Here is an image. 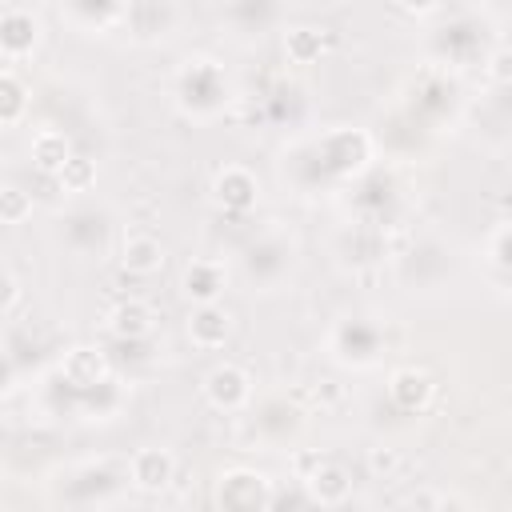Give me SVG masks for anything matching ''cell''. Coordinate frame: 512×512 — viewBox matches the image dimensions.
I'll use <instances>...</instances> for the list:
<instances>
[{"label":"cell","mask_w":512,"mask_h":512,"mask_svg":"<svg viewBox=\"0 0 512 512\" xmlns=\"http://www.w3.org/2000/svg\"><path fill=\"white\" fill-rule=\"evenodd\" d=\"M232 96V80L216 56H184L172 72V100L188 120H216Z\"/></svg>","instance_id":"3957f363"},{"label":"cell","mask_w":512,"mask_h":512,"mask_svg":"<svg viewBox=\"0 0 512 512\" xmlns=\"http://www.w3.org/2000/svg\"><path fill=\"white\" fill-rule=\"evenodd\" d=\"M180 8L176 4H156V0H140V4H124V20L120 28L132 32V40H164L176 24H180Z\"/></svg>","instance_id":"4fadbf2b"},{"label":"cell","mask_w":512,"mask_h":512,"mask_svg":"<svg viewBox=\"0 0 512 512\" xmlns=\"http://www.w3.org/2000/svg\"><path fill=\"white\" fill-rule=\"evenodd\" d=\"M368 468H372V472H384V476H392V472L400 468V452H396V448H388V444H384V448H372V456H368Z\"/></svg>","instance_id":"f546056e"},{"label":"cell","mask_w":512,"mask_h":512,"mask_svg":"<svg viewBox=\"0 0 512 512\" xmlns=\"http://www.w3.org/2000/svg\"><path fill=\"white\" fill-rule=\"evenodd\" d=\"M180 288L192 304H216L220 292L228 288V264L220 256H196V260L184 264Z\"/></svg>","instance_id":"5bb4252c"},{"label":"cell","mask_w":512,"mask_h":512,"mask_svg":"<svg viewBox=\"0 0 512 512\" xmlns=\"http://www.w3.org/2000/svg\"><path fill=\"white\" fill-rule=\"evenodd\" d=\"M28 212H32V196L16 184H4L0 188V224H20V220H28Z\"/></svg>","instance_id":"83f0119b"},{"label":"cell","mask_w":512,"mask_h":512,"mask_svg":"<svg viewBox=\"0 0 512 512\" xmlns=\"http://www.w3.org/2000/svg\"><path fill=\"white\" fill-rule=\"evenodd\" d=\"M268 504H272L268 476H260L252 468H228L216 484L220 512H268Z\"/></svg>","instance_id":"ba28073f"},{"label":"cell","mask_w":512,"mask_h":512,"mask_svg":"<svg viewBox=\"0 0 512 512\" xmlns=\"http://www.w3.org/2000/svg\"><path fill=\"white\" fill-rule=\"evenodd\" d=\"M412 512H428V504H424V508H412Z\"/></svg>","instance_id":"836d02e7"},{"label":"cell","mask_w":512,"mask_h":512,"mask_svg":"<svg viewBox=\"0 0 512 512\" xmlns=\"http://www.w3.org/2000/svg\"><path fill=\"white\" fill-rule=\"evenodd\" d=\"M452 272V248L444 244V240H436V236H424V240H416L404 256H396V276H400V284H408L412 292L420 288H436L444 276Z\"/></svg>","instance_id":"8992f818"},{"label":"cell","mask_w":512,"mask_h":512,"mask_svg":"<svg viewBox=\"0 0 512 512\" xmlns=\"http://www.w3.org/2000/svg\"><path fill=\"white\" fill-rule=\"evenodd\" d=\"M428 512H472V508H468V500L456 496V492H436V496L428 500Z\"/></svg>","instance_id":"4dcf8cb0"},{"label":"cell","mask_w":512,"mask_h":512,"mask_svg":"<svg viewBox=\"0 0 512 512\" xmlns=\"http://www.w3.org/2000/svg\"><path fill=\"white\" fill-rule=\"evenodd\" d=\"M120 264H124V272H132V276H152V272H160V264H164V244H160L156 236H148V232H132V236L120 244Z\"/></svg>","instance_id":"cb8c5ba5"},{"label":"cell","mask_w":512,"mask_h":512,"mask_svg":"<svg viewBox=\"0 0 512 512\" xmlns=\"http://www.w3.org/2000/svg\"><path fill=\"white\" fill-rule=\"evenodd\" d=\"M108 232H112V220H108V212H100V208H76V212H68V216L60 220L64 244H68L72 252H84V256L104 252V248H108Z\"/></svg>","instance_id":"7c38bea8"},{"label":"cell","mask_w":512,"mask_h":512,"mask_svg":"<svg viewBox=\"0 0 512 512\" xmlns=\"http://www.w3.org/2000/svg\"><path fill=\"white\" fill-rule=\"evenodd\" d=\"M104 324H108V332H112L116 340H148L152 328H156V312H152L148 300L128 296V300H120V304L108 308Z\"/></svg>","instance_id":"d6986e66"},{"label":"cell","mask_w":512,"mask_h":512,"mask_svg":"<svg viewBox=\"0 0 512 512\" xmlns=\"http://www.w3.org/2000/svg\"><path fill=\"white\" fill-rule=\"evenodd\" d=\"M176 480V456L168 448H140L128 460V484L140 492H164Z\"/></svg>","instance_id":"e0dca14e"},{"label":"cell","mask_w":512,"mask_h":512,"mask_svg":"<svg viewBox=\"0 0 512 512\" xmlns=\"http://www.w3.org/2000/svg\"><path fill=\"white\" fill-rule=\"evenodd\" d=\"M40 32H44V24L32 8H24V4H4L0 8V56L4 60L32 56L36 44H40Z\"/></svg>","instance_id":"9c48e42d"},{"label":"cell","mask_w":512,"mask_h":512,"mask_svg":"<svg viewBox=\"0 0 512 512\" xmlns=\"http://www.w3.org/2000/svg\"><path fill=\"white\" fill-rule=\"evenodd\" d=\"M508 220H496L492 224V232L480 240V268H484V276H488V284L500 292V296H508V268H512V256H508Z\"/></svg>","instance_id":"ffe728a7"},{"label":"cell","mask_w":512,"mask_h":512,"mask_svg":"<svg viewBox=\"0 0 512 512\" xmlns=\"http://www.w3.org/2000/svg\"><path fill=\"white\" fill-rule=\"evenodd\" d=\"M204 396L220 412H244L252 404V376L240 364L224 360L204 376Z\"/></svg>","instance_id":"8fae6325"},{"label":"cell","mask_w":512,"mask_h":512,"mask_svg":"<svg viewBox=\"0 0 512 512\" xmlns=\"http://www.w3.org/2000/svg\"><path fill=\"white\" fill-rule=\"evenodd\" d=\"M372 168V136L364 128H328L320 136H304L280 156L284 180L304 196L352 184Z\"/></svg>","instance_id":"6da1fadb"},{"label":"cell","mask_w":512,"mask_h":512,"mask_svg":"<svg viewBox=\"0 0 512 512\" xmlns=\"http://www.w3.org/2000/svg\"><path fill=\"white\" fill-rule=\"evenodd\" d=\"M28 112V88L16 72H0V124H16Z\"/></svg>","instance_id":"4316f807"},{"label":"cell","mask_w":512,"mask_h":512,"mask_svg":"<svg viewBox=\"0 0 512 512\" xmlns=\"http://www.w3.org/2000/svg\"><path fill=\"white\" fill-rule=\"evenodd\" d=\"M56 376L72 388V400H76L80 392H88V388H96V384L112 380V360H108L100 348H92V344H76V348H68V352H64V360H60Z\"/></svg>","instance_id":"30bf717a"},{"label":"cell","mask_w":512,"mask_h":512,"mask_svg":"<svg viewBox=\"0 0 512 512\" xmlns=\"http://www.w3.org/2000/svg\"><path fill=\"white\" fill-rule=\"evenodd\" d=\"M252 424H256V432H260L264 440L280 444V440H288V432L300 424V412H296L284 396H268V400H260V404L252 408Z\"/></svg>","instance_id":"603a6c76"},{"label":"cell","mask_w":512,"mask_h":512,"mask_svg":"<svg viewBox=\"0 0 512 512\" xmlns=\"http://www.w3.org/2000/svg\"><path fill=\"white\" fill-rule=\"evenodd\" d=\"M324 32L328 28H316V24H292V28H284V52H288V60L292 64L320 60L324 48H328V36Z\"/></svg>","instance_id":"d4e9b609"},{"label":"cell","mask_w":512,"mask_h":512,"mask_svg":"<svg viewBox=\"0 0 512 512\" xmlns=\"http://www.w3.org/2000/svg\"><path fill=\"white\" fill-rule=\"evenodd\" d=\"M228 332H232L228 308H220V304H196L192 308V316H188V340L196 348L212 352V348H220L228 340Z\"/></svg>","instance_id":"44dd1931"},{"label":"cell","mask_w":512,"mask_h":512,"mask_svg":"<svg viewBox=\"0 0 512 512\" xmlns=\"http://www.w3.org/2000/svg\"><path fill=\"white\" fill-rule=\"evenodd\" d=\"M292 268H296V240L284 232H260L240 256L244 280L260 292H276L292 276Z\"/></svg>","instance_id":"5b68a950"},{"label":"cell","mask_w":512,"mask_h":512,"mask_svg":"<svg viewBox=\"0 0 512 512\" xmlns=\"http://www.w3.org/2000/svg\"><path fill=\"white\" fill-rule=\"evenodd\" d=\"M384 348H388V336L376 316L356 312V316H340L328 328V352L344 368H376L384 360Z\"/></svg>","instance_id":"277c9868"},{"label":"cell","mask_w":512,"mask_h":512,"mask_svg":"<svg viewBox=\"0 0 512 512\" xmlns=\"http://www.w3.org/2000/svg\"><path fill=\"white\" fill-rule=\"evenodd\" d=\"M20 300V284H16V276L12 272H4L0 268V316L4 312H12V304Z\"/></svg>","instance_id":"1f68e13d"},{"label":"cell","mask_w":512,"mask_h":512,"mask_svg":"<svg viewBox=\"0 0 512 512\" xmlns=\"http://www.w3.org/2000/svg\"><path fill=\"white\" fill-rule=\"evenodd\" d=\"M56 180L64 184V192H88V188H92V180H96V168H92V160L72 156V160L56 172Z\"/></svg>","instance_id":"f1b7e54d"},{"label":"cell","mask_w":512,"mask_h":512,"mask_svg":"<svg viewBox=\"0 0 512 512\" xmlns=\"http://www.w3.org/2000/svg\"><path fill=\"white\" fill-rule=\"evenodd\" d=\"M212 196L224 212H248L260 200V180L244 164H224L212 180Z\"/></svg>","instance_id":"9a60e30c"},{"label":"cell","mask_w":512,"mask_h":512,"mask_svg":"<svg viewBox=\"0 0 512 512\" xmlns=\"http://www.w3.org/2000/svg\"><path fill=\"white\" fill-rule=\"evenodd\" d=\"M60 20H68L72 28L88 32V36H104V32H116L120 28L124 4H64L60 8Z\"/></svg>","instance_id":"7402d4cb"},{"label":"cell","mask_w":512,"mask_h":512,"mask_svg":"<svg viewBox=\"0 0 512 512\" xmlns=\"http://www.w3.org/2000/svg\"><path fill=\"white\" fill-rule=\"evenodd\" d=\"M12 388H16V360L0 348V400H4Z\"/></svg>","instance_id":"d6a6232c"},{"label":"cell","mask_w":512,"mask_h":512,"mask_svg":"<svg viewBox=\"0 0 512 512\" xmlns=\"http://www.w3.org/2000/svg\"><path fill=\"white\" fill-rule=\"evenodd\" d=\"M432 396H436V380L416 364H404L388 376V400L400 412H424L432 404Z\"/></svg>","instance_id":"2e32d148"},{"label":"cell","mask_w":512,"mask_h":512,"mask_svg":"<svg viewBox=\"0 0 512 512\" xmlns=\"http://www.w3.org/2000/svg\"><path fill=\"white\" fill-rule=\"evenodd\" d=\"M456 100H460L456 80H452L448 72H440V68H432V64H428V68L412 80L408 108H412V116H416V120H424V124H440V120L456 108Z\"/></svg>","instance_id":"52a82bcc"},{"label":"cell","mask_w":512,"mask_h":512,"mask_svg":"<svg viewBox=\"0 0 512 512\" xmlns=\"http://www.w3.org/2000/svg\"><path fill=\"white\" fill-rule=\"evenodd\" d=\"M68 160H72V144H68V136H64V132L44 128V132H36V136H32V164H36L40 172L56 176Z\"/></svg>","instance_id":"484cf974"},{"label":"cell","mask_w":512,"mask_h":512,"mask_svg":"<svg viewBox=\"0 0 512 512\" xmlns=\"http://www.w3.org/2000/svg\"><path fill=\"white\" fill-rule=\"evenodd\" d=\"M304 488H308V496H312L316 504H324V508H340V504L352 496V476H348L344 464L320 456V460L304 472Z\"/></svg>","instance_id":"ac0fdd59"},{"label":"cell","mask_w":512,"mask_h":512,"mask_svg":"<svg viewBox=\"0 0 512 512\" xmlns=\"http://www.w3.org/2000/svg\"><path fill=\"white\" fill-rule=\"evenodd\" d=\"M436 28H428V64L440 72H460L472 64H484V56L492 52V44L500 40V32L488 24L484 8H448L440 4Z\"/></svg>","instance_id":"7a4b0ae2"}]
</instances>
